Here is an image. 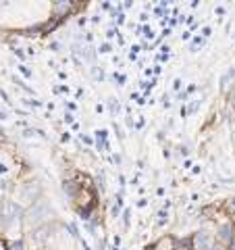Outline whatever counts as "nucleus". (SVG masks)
Masks as SVG:
<instances>
[{
    "label": "nucleus",
    "mask_w": 235,
    "mask_h": 250,
    "mask_svg": "<svg viewBox=\"0 0 235 250\" xmlns=\"http://www.w3.org/2000/svg\"><path fill=\"white\" fill-rule=\"evenodd\" d=\"M0 215H2V219H4L6 223H11L13 219H17L21 215L19 205H15V202H4V207L0 208Z\"/></svg>",
    "instance_id": "1"
},
{
    "label": "nucleus",
    "mask_w": 235,
    "mask_h": 250,
    "mask_svg": "<svg viewBox=\"0 0 235 250\" xmlns=\"http://www.w3.org/2000/svg\"><path fill=\"white\" fill-rule=\"evenodd\" d=\"M210 246H213V236H210L208 231L196 233V238H194V248L196 250H210Z\"/></svg>",
    "instance_id": "2"
},
{
    "label": "nucleus",
    "mask_w": 235,
    "mask_h": 250,
    "mask_svg": "<svg viewBox=\"0 0 235 250\" xmlns=\"http://www.w3.org/2000/svg\"><path fill=\"white\" fill-rule=\"evenodd\" d=\"M216 238L221 240V242H231L233 240V229H231V225H221L216 231Z\"/></svg>",
    "instance_id": "3"
},
{
    "label": "nucleus",
    "mask_w": 235,
    "mask_h": 250,
    "mask_svg": "<svg viewBox=\"0 0 235 250\" xmlns=\"http://www.w3.org/2000/svg\"><path fill=\"white\" fill-rule=\"evenodd\" d=\"M9 250H23V244H21V242H13Z\"/></svg>",
    "instance_id": "4"
},
{
    "label": "nucleus",
    "mask_w": 235,
    "mask_h": 250,
    "mask_svg": "<svg viewBox=\"0 0 235 250\" xmlns=\"http://www.w3.org/2000/svg\"><path fill=\"white\" fill-rule=\"evenodd\" d=\"M19 69H21V73H23V75H25V77H31V71H29V69H27V67H23V65H21Z\"/></svg>",
    "instance_id": "5"
},
{
    "label": "nucleus",
    "mask_w": 235,
    "mask_h": 250,
    "mask_svg": "<svg viewBox=\"0 0 235 250\" xmlns=\"http://www.w3.org/2000/svg\"><path fill=\"white\" fill-rule=\"evenodd\" d=\"M198 106H200V103H194V104L190 106V111H187V113H194V111H198Z\"/></svg>",
    "instance_id": "6"
},
{
    "label": "nucleus",
    "mask_w": 235,
    "mask_h": 250,
    "mask_svg": "<svg viewBox=\"0 0 235 250\" xmlns=\"http://www.w3.org/2000/svg\"><path fill=\"white\" fill-rule=\"evenodd\" d=\"M210 250H225V246H221V244H213V246H210Z\"/></svg>",
    "instance_id": "7"
},
{
    "label": "nucleus",
    "mask_w": 235,
    "mask_h": 250,
    "mask_svg": "<svg viewBox=\"0 0 235 250\" xmlns=\"http://www.w3.org/2000/svg\"><path fill=\"white\" fill-rule=\"evenodd\" d=\"M81 142H83V144H92V140H90L88 136H81Z\"/></svg>",
    "instance_id": "8"
},
{
    "label": "nucleus",
    "mask_w": 235,
    "mask_h": 250,
    "mask_svg": "<svg viewBox=\"0 0 235 250\" xmlns=\"http://www.w3.org/2000/svg\"><path fill=\"white\" fill-rule=\"evenodd\" d=\"M0 173H6V167L4 165H0Z\"/></svg>",
    "instance_id": "9"
},
{
    "label": "nucleus",
    "mask_w": 235,
    "mask_h": 250,
    "mask_svg": "<svg viewBox=\"0 0 235 250\" xmlns=\"http://www.w3.org/2000/svg\"><path fill=\"white\" fill-rule=\"evenodd\" d=\"M231 250H235V246H231Z\"/></svg>",
    "instance_id": "10"
}]
</instances>
